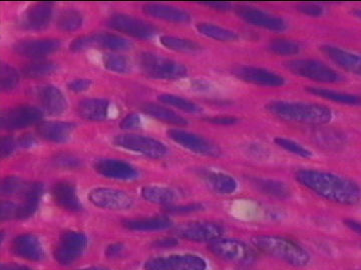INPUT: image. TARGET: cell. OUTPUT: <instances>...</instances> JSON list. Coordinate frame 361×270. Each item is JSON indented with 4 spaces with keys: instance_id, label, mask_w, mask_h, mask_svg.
<instances>
[{
    "instance_id": "cell-1",
    "label": "cell",
    "mask_w": 361,
    "mask_h": 270,
    "mask_svg": "<svg viewBox=\"0 0 361 270\" xmlns=\"http://www.w3.org/2000/svg\"><path fill=\"white\" fill-rule=\"evenodd\" d=\"M295 179L301 186L320 198L342 205H355L361 200V187L353 180L320 170L302 169Z\"/></svg>"
},
{
    "instance_id": "cell-2",
    "label": "cell",
    "mask_w": 361,
    "mask_h": 270,
    "mask_svg": "<svg viewBox=\"0 0 361 270\" xmlns=\"http://www.w3.org/2000/svg\"><path fill=\"white\" fill-rule=\"evenodd\" d=\"M266 110L283 122L301 124H326L334 118V113L327 106L302 101H271Z\"/></svg>"
},
{
    "instance_id": "cell-3",
    "label": "cell",
    "mask_w": 361,
    "mask_h": 270,
    "mask_svg": "<svg viewBox=\"0 0 361 270\" xmlns=\"http://www.w3.org/2000/svg\"><path fill=\"white\" fill-rule=\"evenodd\" d=\"M251 243L260 252L292 266L303 267L310 262V253L292 239L277 236H257L251 239Z\"/></svg>"
},
{
    "instance_id": "cell-4",
    "label": "cell",
    "mask_w": 361,
    "mask_h": 270,
    "mask_svg": "<svg viewBox=\"0 0 361 270\" xmlns=\"http://www.w3.org/2000/svg\"><path fill=\"white\" fill-rule=\"evenodd\" d=\"M139 66L145 75L154 79L177 80L188 75L187 68L182 63L152 52L140 56Z\"/></svg>"
},
{
    "instance_id": "cell-5",
    "label": "cell",
    "mask_w": 361,
    "mask_h": 270,
    "mask_svg": "<svg viewBox=\"0 0 361 270\" xmlns=\"http://www.w3.org/2000/svg\"><path fill=\"white\" fill-rule=\"evenodd\" d=\"M287 70L298 77L307 78L322 84H337L343 82L344 78L336 70L314 59H297L287 61Z\"/></svg>"
},
{
    "instance_id": "cell-6",
    "label": "cell",
    "mask_w": 361,
    "mask_h": 270,
    "mask_svg": "<svg viewBox=\"0 0 361 270\" xmlns=\"http://www.w3.org/2000/svg\"><path fill=\"white\" fill-rule=\"evenodd\" d=\"M114 144L154 160L164 158L168 155L169 151L167 146L158 139L135 134L118 135L114 139Z\"/></svg>"
},
{
    "instance_id": "cell-7",
    "label": "cell",
    "mask_w": 361,
    "mask_h": 270,
    "mask_svg": "<svg viewBox=\"0 0 361 270\" xmlns=\"http://www.w3.org/2000/svg\"><path fill=\"white\" fill-rule=\"evenodd\" d=\"M208 250L220 259L238 264H250L257 258V253L243 241L233 238H219L209 245Z\"/></svg>"
},
{
    "instance_id": "cell-8",
    "label": "cell",
    "mask_w": 361,
    "mask_h": 270,
    "mask_svg": "<svg viewBox=\"0 0 361 270\" xmlns=\"http://www.w3.org/2000/svg\"><path fill=\"white\" fill-rule=\"evenodd\" d=\"M87 238L82 232L66 231L54 251V259L61 265H70L82 257L87 248Z\"/></svg>"
},
{
    "instance_id": "cell-9",
    "label": "cell",
    "mask_w": 361,
    "mask_h": 270,
    "mask_svg": "<svg viewBox=\"0 0 361 270\" xmlns=\"http://www.w3.org/2000/svg\"><path fill=\"white\" fill-rule=\"evenodd\" d=\"M106 25L111 30L125 33L129 37L139 39H149L157 34L155 25L149 23L148 21L140 20L135 16L128 14L118 13L111 16L106 21Z\"/></svg>"
},
{
    "instance_id": "cell-10",
    "label": "cell",
    "mask_w": 361,
    "mask_h": 270,
    "mask_svg": "<svg viewBox=\"0 0 361 270\" xmlns=\"http://www.w3.org/2000/svg\"><path fill=\"white\" fill-rule=\"evenodd\" d=\"M167 134L176 143L196 155L211 156V158H218L221 155L219 146L202 135L176 129H169Z\"/></svg>"
},
{
    "instance_id": "cell-11",
    "label": "cell",
    "mask_w": 361,
    "mask_h": 270,
    "mask_svg": "<svg viewBox=\"0 0 361 270\" xmlns=\"http://www.w3.org/2000/svg\"><path fill=\"white\" fill-rule=\"evenodd\" d=\"M44 112L35 106H20L4 111L0 116V125L6 130H20L39 125Z\"/></svg>"
},
{
    "instance_id": "cell-12",
    "label": "cell",
    "mask_w": 361,
    "mask_h": 270,
    "mask_svg": "<svg viewBox=\"0 0 361 270\" xmlns=\"http://www.w3.org/2000/svg\"><path fill=\"white\" fill-rule=\"evenodd\" d=\"M205 260L194 255H174L148 260L145 270H206Z\"/></svg>"
},
{
    "instance_id": "cell-13",
    "label": "cell",
    "mask_w": 361,
    "mask_h": 270,
    "mask_svg": "<svg viewBox=\"0 0 361 270\" xmlns=\"http://www.w3.org/2000/svg\"><path fill=\"white\" fill-rule=\"evenodd\" d=\"M235 13L242 20L249 25L257 26V27L270 30V32H282L288 27L283 18L274 15V14L266 13V11L255 8V7L238 6Z\"/></svg>"
},
{
    "instance_id": "cell-14",
    "label": "cell",
    "mask_w": 361,
    "mask_h": 270,
    "mask_svg": "<svg viewBox=\"0 0 361 270\" xmlns=\"http://www.w3.org/2000/svg\"><path fill=\"white\" fill-rule=\"evenodd\" d=\"M224 232L222 225L215 222L200 221L180 225L176 231V234L180 238L195 243H212L221 238Z\"/></svg>"
},
{
    "instance_id": "cell-15",
    "label": "cell",
    "mask_w": 361,
    "mask_h": 270,
    "mask_svg": "<svg viewBox=\"0 0 361 270\" xmlns=\"http://www.w3.org/2000/svg\"><path fill=\"white\" fill-rule=\"evenodd\" d=\"M89 200L92 205L104 210H125L134 205L132 196L118 189L101 188L92 189L89 193Z\"/></svg>"
},
{
    "instance_id": "cell-16",
    "label": "cell",
    "mask_w": 361,
    "mask_h": 270,
    "mask_svg": "<svg viewBox=\"0 0 361 270\" xmlns=\"http://www.w3.org/2000/svg\"><path fill=\"white\" fill-rule=\"evenodd\" d=\"M235 77L249 84L261 87H282L286 84L285 78L277 73L256 66H239L233 70Z\"/></svg>"
},
{
    "instance_id": "cell-17",
    "label": "cell",
    "mask_w": 361,
    "mask_h": 270,
    "mask_svg": "<svg viewBox=\"0 0 361 270\" xmlns=\"http://www.w3.org/2000/svg\"><path fill=\"white\" fill-rule=\"evenodd\" d=\"M61 47V41L54 39L23 40L13 46L18 56L28 58H42L51 56Z\"/></svg>"
},
{
    "instance_id": "cell-18",
    "label": "cell",
    "mask_w": 361,
    "mask_h": 270,
    "mask_svg": "<svg viewBox=\"0 0 361 270\" xmlns=\"http://www.w3.org/2000/svg\"><path fill=\"white\" fill-rule=\"evenodd\" d=\"M320 51L329 60L348 72L361 75V54L349 51L336 45H322Z\"/></svg>"
},
{
    "instance_id": "cell-19",
    "label": "cell",
    "mask_w": 361,
    "mask_h": 270,
    "mask_svg": "<svg viewBox=\"0 0 361 270\" xmlns=\"http://www.w3.org/2000/svg\"><path fill=\"white\" fill-rule=\"evenodd\" d=\"M97 174L108 179L133 180L137 179V172L130 163L115 158H103L94 163Z\"/></svg>"
},
{
    "instance_id": "cell-20",
    "label": "cell",
    "mask_w": 361,
    "mask_h": 270,
    "mask_svg": "<svg viewBox=\"0 0 361 270\" xmlns=\"http://www.w3.org/2000/svg\"><path fill=\"white\" fill-rule=\"evenodd\" d=\"M13 255L23 259L40 262L44 258V250L39 238L32 234H23L13 239L11 243Z\"/></svg>"
},
{
    "instance_id": "cell-21",
    "label": "cell",
    "mask_w": 361,
    "mask_h": 270,
    "mask_svg": "<svg viewBox=\"0 0 361 270\" xmlns=\"http://www.w3.org/2000/svg\"><path fill=\"white\" fill-rule=\"evenodd\" d=\"M54 11L49 4L30 7L23 14L21 26L30 32H40L51 25Z\"/></svg>"
},
{
    "instance_id": "cell-22",
    "label": "cell",
    "mask_w": 361,
    "mask_h": 270,
    "mask_svg": "<svg viewBox=\"0 0 361 270\" xmlns=\"http://www.w3.org/2000/svg\"><path fill=\"white\" fill-rule=\"evenodd\" d=\"M77 125L68 122H44L37 125V131L42 139L54 143H65L70 141Z\"/></svg>"
},
{
    "instance_id": "cell-23",
    "label": "cell",
    "mask_w": 361,
    "mask_h": 270,
    "mask_svg": "<svg viewBox=\"0 0 361 270\" xmlns=\"http://www.w3.org/2000/svg\"><path fill=\"white\" fill-rule=\"evenodd\" d=\"M42 108L51 115H63L68 110V101L61 90L54 85H45L39 90Z\"/></svg>"
},
{
    "instance_id": "cell-24",
    "label": "cell",
    "mask_w": 361,
    "mask_h": 270,
    "mask_svg": "<svg viewBox=\"0 0 361 270\" xmlns=\"http://www.w3.org/2000/svg\"><path fill=\"white\" fill-rule=\"evenodd\" d=\"M51 196L54 202L63 210L71 212H78L82 210L75 187L68 182H59L54 184L51 188Z\"/></svg>"
},
{
    "instance_id": "cell-25",
    "label": "cell",
    "mask_w": 361,
    "mask_h": 270,
    "mask_svg": "<svg viewBox=\"0 0 361 270\" xmlns=\"http://www.w3.org/2000/svg\"><path fill=\"white\" fill-rule=\"evenodd\" d=\"M142 11L152 18L169 21L174 23H188L191 21V15L184 9L165 4H146L142 7Z\"/></svg>"
},
{
    "instance_id": "cell-26",
    "label": "cell",
    "mask_w": 361,
    "mask_h": 270,
    "mask_svg": "<svg viewBox=\"0 0 361 270\" xmlns=\"http://www.w3.org/2000/svg\"><path fill=\"white\" fill-rule=\"evenodd\" d=\"M80 117L89 122H103L106 120L110 110V101L104 98H87L78 105Z\"/></svg>"
},
{
    "instance_id": "cell-27",
    "label": "cell",
    "mask_w": 361,
    "mask_h": 270,
    "mask_svg": "<svg viewBox=\"0 0 361 270\" xmlns=\"http://www.w3.org/2000/svg\"><path fill=\"white\" fill-rule=\"evenodd\" d=\"M200 174L204 181L216 193L232 194L238 188V184L231 175L214 170H201Z\"/></svg>"
},
{
    "instance_id": "cell-28",
    "label": "cell",
    "mask_w": 361,
    "mask_h": 270,
    "mask_svg": "<svg viewBox=\"0 0 361 270\" xmlns=\"http://www.w3.org/2000/svg\"><path fill=\"white\" fill-rule=\"evenodd\" d=\"M125 229L133 231L151 232L166 231L173 226L172 220L166 217L129 219L123 222Z\"/></svg>"
},
{
    "instance_id": "cell-29",
    "label": "cell",
    "mask_w": 361,
    "mask_h": 270,
    "mask_svg": "<svg viewBox=\"0 0 361 270\" xmlns=\"http://www.w3.org/2000/svg\"><path fill=\"white\" fill-rule=\"evenodd\" d=\"M251 184L259 193L277 200H286L290 198L292 194L290 187L278 180L255 177V179H251Z\"/></svg>"
},
{
    "instance_id": "cell-30",
    "label": "cell",
    "mask_w": 361,
    "mask_h": 270,
    "mask_svg": "<svg viewBox=\"0 0 361 270\" xmlns=\"http://www.w3.org/2000/svg\"><path fill=\"white\" fill-rule=\"evenodd\" d=\"M92 49L101 47V49H111L115 51H127L133 49L134 44L130 40L123 39L113 33H97L90 35Z\"/></svg>"
},
{
    "instance_id": "cell-31",
    "label": "cell",
    "mask_w": 361,
    "mask_h": 270,
    "mask_svg": "<svg viewBox=\"0 0 361 270\" xmlns=\"http://www.w3.org/2000/svg\"><path fill=\"white\" fill-rule=\"evenodd\" d=\"M142 110L144 111L146 115L152 116L156 120H160V122L168 123V124L178 125V127H185L188 124V122L180 115L179 113L165 106L160 105L157 103H144L142 105Z\"/></svg>"
},
{
    "instance_id": "cell-32",
    "label": "cell",
    "mask_w": 361,
    "mask_h": 270,
    "mask_svg": "<svg viewBox=\"0 0 361 270\" xmlns=\"http://www.w3.org/2000/svg\"><path fill=\"white\" fill-rule=\"evenodd\" d=\"M306 90L313 96L322 97L323 99L334 101V103L345 104V105H360L361 104V96L357 94L313 86L308 87Z\"/></svg>"
},
{
    "instance_id": "cell-33",
    "label": "cell",
    "mask_w": 361,
    "mask_h": 270,
    "mask_svg": "<svg viewBox=\"0 0 361 270\" xmlns=\"http://www.w3.org/2000/svg\"><path fill=\"white\" fill-rule=\"evenodd\" d=\"M196 27L197 30L204 37L218 40V41L232 42L239 39L238 33L234 30L214 25V23L199 22Z\"/></svg>"
},
{
    "instance_id": "cell-34",
    "label": "cell",
    "mask_w": 361,
    "mask_h": 270,
    "mask_svg": "<svg viewBox=\"0 0 361 270\" xmlns=\"http://www.w3.org/2000/svg\"><path fill=\"white\" fill-rule=\"evenodd\" d=\"M144 200L158 205H172L178 200V193L174 189L163 186H145L141 191Z\"/></svg>"
},
{
    "instance_id": "cell-35",
    "label": "cell",
    "mask_w": 361,
    "mask_h": 270,
    "mask_svg": "<svg viewBox=\"0 0 361 270\" xmlns=\"http://www.w3.org/2000/svg\"><path fill=\"white\" fill-rule=\"evenodd\" d=\"M160 42L166 49L183 52V53H195L202 49V45L194 40L172 37V35H163L161 37Z\"/></svg>"
},
{
    "instance_id": "cell-36",
    "label": "cell",
    "mask_w": 361,
    "mask_h": 270,
    "mask_svg": "<svg viewBox=\"0 0 361 270\" xmlns=\"http://www.w3.org/2000/svg\"><path fill=\"white\" fill-rule=\"evenodd\" d=\"M58 70V65L51 61H35L28 63L23 68V75L28 79H39L49 77Z\"/></svg>"
},
{
    "instance_id": "cell-37",
    "label": "cell",
    "mask_w": 361,
    "mask_h": 270,
    "mask_svg": "<svg viewBox=\"0 0 361 270\" xmlns=\"http://www.w3.org/2000/svg\"><path fill=\"white\" fill-rule=\"evenodd\" d=\"M158 99L159 101L166 104V105L172 106V108L185 111L187 113H200L202 111V108L199 104L195 103L194 101H189V99L184 98V97L175 96V94H161Z\"/></svg>"
},
{
    "instance_id": "cell-38",
    "label": "cell",
    "mask_w": 361,
    "mask_h": 270,
    "mask_svg": "<svg viewBox=\"0 0 361 270\" xmlns=\"http://www.w3.org/2000/svg\"><path fill=\"white\" fill-rule=\"evenodd\" d=\"M56 25L63 32H77L84 25V16L80 11L68 9L59 14Z\"/></svg>"
},
{
    "instance_id": "cell-39",
    "label": "cell",
    "mask_w": 361,
    "mask_h": 270,
    "mask_svg": "<svg viewBox=\"0 0 361 270\" xmlns=\"http://www.w3.org/2000/svg\"><path fill=\"white\" fill-rule=\"evenodd\" d=\"M104 66L109 71L121 75L132 72L133 70L132 61L120 53H106L104 56Z\"/></svg>"
},
{
    "instance_id": "cell-40",
    "label": "cell",
    "mask_w": 361,
    "mask_h": 270,
    "mask_svg": "<svg viewBox=\"0 0 361 270\" xmlns=\"http://www.w3.org/2000/svg\"><path fill=\"white\" fill-rule=\"evenodd\" d=\"M20 75L13 66L2 63L0 66V89L2 92H11L18 86Z\"/></svg>"
},
{
    "instance_id": "cell-41",
    "label": "cell",
    "mask_w": 361,
    "mask_h": 270,
    "mask_svg": "<svg viewBox=\"0 0 361 270\" xmlns=\"http://www.w3.org/2000/svg\"><path fill=\"white\" fill-rule=\"evenodd\" d=\"M272 53L280 56H293L301 51V45L294 40L278 39L272 40L268 46Z\"/></svg>"
},
{
    "instance_id": "cell-42",
    "label": "cell",
    "mask_w": 361,
    "mask_h": 270,
    "mask_svg": "<svg viewBox=\"0 0 361 270\" xmlns=\"http://www.w3.org/2000/svg\"><path fill=\"white\" fill-rule=\"evenodd\" d=\"M275 143L280 148H283L284 150L288 153H293L297 156H300L303 158H310L313 155L310 149L303 146L302 144L298 142L292 141V139H285V137H276L275 139Z\"/></svg>"
},
{
    "instance_id": "cell-43",
    "label": "cell",
    "mask_w": 361,
    "mask_h": 270,
    "mask_svg": "<svg viewBox=\"0 0 361 270\" xmlns=\"http://www.w3.org/2000/svg\"><path fill=\"white\" fill-rule=\"evenodd\" d=\"M25 186L26 182L18 179V177L9 176L6 177L1 182L0 191H1V193L4 194V195H13V194H20L21 195Z\"/></svg>"
},
{
    "instance_id": "cell-44",
    "label": "cell",
    "mask_w": 361,
    "mask_h": 270,
    "mask_svg": "<svg viewBox=\"0 0 361 270\" xmlns=\"http://www.w3.org/2000/svg\"><path fill=\"white\" fill-rule=\"evenodd\" d=\"M203 205H196V203L186 205H165V207L163 208V212L169 213V214L183 215L189 214V213L200 212V210H203Z\"/></svg>"
},
{
    "instance_id": "cell-45",
    "label": "cell",
    "mask_w": 361,
    "mask_h": 270,
    "mask_svg": "<svg viewBox=\"0 0 361 270\" xmlns=\"http://www.w3.org/2000/svg\"><path fill=\"white\" fill-rule=\"evenodd\" d=\"M18 148H20L18 139H13V136L2 137L0 141V155L2 158L13 155Z\"/></svg>"
},
{
    "instance_id": "cell-46",
    "label": "cell",
    "mask_w": 361,
    "mask_h": 270,
    "mask_svg": "<svg viewBox=\"0 0 361 270\" xmlns=\"http://www.w3.org/2000/svg\"><path fill=\"white\" fill-rule=\"evenodd\" d=\"M18 206V203L11 202V201H4L1 203V207H0V219H1V221L16 219Z\"/></svg>"
},
{
    "instance_id": "cell-47",
    "label": "cell",
    "mask_w": 361,
    "mask_h": 270,
    "mask_svg": "<svg viewBox=\"0 0 361 270\" xmlns=\"http://www.w3.org/2000/svg\"><path fill=\"white\" fill-rule=\"evenodd\" d=\"M56 163L59 167L78 168L82 165V161L75 156L71 155H61L56 158Z\"/></svg>"
},
{
    "instance_id": "cell-48",
    "label": "cell",
    "mask_w": 361,
    "mask_h": 270,
    "mask_svg": "<svg viewBox=\"0 0 361 270\" xmlns=\"http://www.w3.org/2000/svg\"><path fill=\"white\" fill-rule=\"evenodd\" d=\"M142 125V120L139 115L135 113H130V115L126 116L120 123L121 129L123 130H134L139 129Z\"/></svg>"
},
{
    "instance_id": "cell-49",
    "label": "cell",
    "mask_w": 361,
    "mask_h": 270,
    "mask_svg": "<svg viewBox=\"0 0 361 270\" xmlns=\"http://www.w3.org/2000/svg\"><path fill=\"white\" fill-rule=\"evenodd\" d=\"M92 85V80L87 79V78H78V79L73 80L68 84V89L71 91L75 92V94H80V92L89 90Z\"/></svg>"
},
{
    "instance_id": "cell-50",
    "label": "cell",
    "mask_w": 361,
    "mask_h": 270,
    "mask_svg": "<svg viewBox=\"0 0 361 270\" xmlns=\"http://www.w3.org/2000/svg\"><path fill=\"white\" fill-rule=\"evenodd\" d=\"M297 8L301 13L312 16V18H319L324 13V8L322 6H316V4H303V6H299Z\"/></svg>"
},
{
    "instance_id": "cell-51",
    "label": "cell",
    "mask_w": 361,
    "mask_h": 270,
    "mask_svg": "<svg viewBox=\"0 0 361 270\" xmlns=\"http://www.w3.org/2000/svg\"><path fill=\"white\" fill-rule=\"evenodd\" d=\"M207 122L212 123V124L223 125V127H227V125H235L239 122V120L234 116H214V117L207 118Z\"/></svg>"
},
{
    "instance_id": "cell-52",
    "label": "cell",
    "mask_w": 361,
    "mask_h": 270,
    "mask_svg": "<svg viewBox=\"0 0 361 270\" xmlns=\"http://www.w3.org/2000/svg\"><path fill=\"white\" fill-rule=\"evenodd\" d=\"M18 143L20 148L27 149L33 148L37 143V141L33 135L26 134L18 137Z\"/></svg>"
},
{
    "instance_id": "cell-53",
    "label": "cell",
    "mask_w": 361,
    "mask_h": 270,
    "mask_svg": "<svg viewBox=\"0 0 361 270\" xmlns=\"http://www.w3.org/2000/svg\"><path fill=\"white\" fill-rule=\"evenodd\" d=\"M123 250H125V246H123L122 243L111 245L108 248H106V257L111 258L120 257V255H122Z\"/></svg>"
},
{
    "instance_id": "cell-54",
    "label": "cell",
    "mask_w": 361,
    "mask_h": 270,
    "mask_svg": "<svg viewBox=\"0 0 361 270\" xmlns=\"http://www.w3.org/2000/svg\"><path fill=\"white\" fill-rule=\"evenodd\" d=\"M177 245V239L172 238L158 239V240L154 243V245L157 246V248H171V246Z\"/></svg>"
},
{
    "instance_id": "cell-55",
    "label": "cell",
    "mask_w": 361,
    "mask_h": 270,
    "mask_svg": "<svg viewBox=\"0 0 361 270\" xmlns=\"http://www.w3.org/2000/svg\"><path fill=\"white\" fill-rule=\"evenodd\" d=\"M202 4H205V6L209 7H213L215 9H219V11H228V9L231 8V6L227 2L222 1H202Z\"/></svg>"
},
{
    "instance_id": "cell-56",
    "label": "cell",
    "mask_w": 361,
    "mask_h": 270,
    "mask_svg": "<svg viewBox=\"0 0 361 270\" xmlns=\"http://www.w3.org/2000/svg\"><path fill=\"white\" fill-rule=\"evenodd\" d=\"M344 224L348 227L351 231L356 232L361 236V224L360 222L355 221V220H345Z\"/></svg>"
},
{
    "instance_id": "cell-57",
    "label": "cell",
    "mask_w": 361,
    "mask_h": 270,
    "mask_svg": "<svg viewBox=\"0 0 361 270\" xmlns=\"http://www.w3.org/2000/svg\"><path fill=\"white\" fill-rule=\"evenodd\" d=\"M0 270H32L30 267L25 265H18L13 264H2Z\"/></svg>"
},
{
    "instance_id": "cell-58",
    "label": "cell",
    "mask_w": 361,
    "mask_h": 270,
    "mask_svg": "<svg viewBox=\"0 0 361 270\" xmlns=\"http://www.w3.org/2000/svg\"><path fill=\"white\" fill-rule=\"evenodd\" d=\"M353 15L357 16V18H361V9H355V11H353Z\"/></svg>"
},
{
    "instance_id": "cell-59",
    "label": "cell",
    "mask_w": 361,
    "mask_h": 270,
    "mask_svg": "<svg viewBox=\"0 0 361 270\" xmlns=\"http://www.w3.org/2000/svg\"><path fill=\"white\" fill-rule=\"evenodd\" d=\"M82 270H109L104 269V267H90V269H82Z\"/></svg>"
},
{
    "instance_id": "cell-60",
    "label": "cell",
    "mask_w": 361,
    "mask_h": 270,
    "mask_svg": "<svg viewBox=\"0 0 361 270\" xmlns=\"http://www.w3.org/2000/svg\"><path fill=\"white\" fill-rule=\"evenodd\" d=\"M238 270H250V269H238Z\"/></svg>"
}]
</instances>
